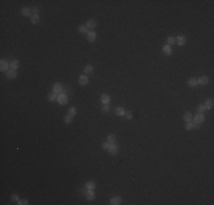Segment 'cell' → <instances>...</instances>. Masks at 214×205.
Here are the masks:
<instances>
[{
	"label": "cell",
	"mask_w": 214,
	"mask_h": 205,
	"mask_svg": "<svg viewBox=\"0 0 214 205\" xmlns=\"http://www.w3.org/2000/svg\"><path fill=\"white\" fill-rule=\"evenodd\" d=\"M40 22V16L38 14H32L31 15V23L32 24H38Z\"/></svg>",
	"instance_id": "15"
},
{
	"label": "cell",
	"mask_w": 214,
	"mask_h": 205,
	"mask_svg": "<svg viewBox=\"0 0 214 205\" xmlns=\"http://www.w3.org/2000/svg\"><path fill=\"white\" fill-rule=\"evenodd\" d=\"M125 114H127V117H128V118H131V117H132L131 113H127V112H125Z\"/></svg>",
	"instance_id": "38"
},
{
	"label": "cell",
	"mask_w": 214,
	"mask_h": 205,
	"mask_svg": "<svg viewBox=\"0 0 214 205\" xmlns=\"http://www.w3.org/2000/svg\"><path fill=\"white\" fill-rule=\"evenodd\" d=\"M64 121H65V123L66 124H71L72 122H73V118H72V116L71 115H66L64 117Z\"/></svg>",
	"instance_id": "27"
},
{
	"label": "cell",
	"mask_w": 214,
	"mask_h": 205,
	"mask_svg": "<svg viewBox=\"0 0 214 205\" xmlns=\"http://www.w3.org/2000/svg\"><path fill=\"white\" fill-rule=\"evenodd\" d=\"M87 35H88V41L89 42H93L97 38V34H96V32L95 31H89L87 33Z\"/></svg>",
	"instance_id": "10"
},
{
	"label": "cell",
	"mask_w": 214,
	"mask_h": 205,
	"mask_svg": "<svg viewBox=\"0 0 214 205\" xmlns=\"http://www.w3.org/2000/svg\"><path fill=\"white\" fill-rule=\"evenodd\" d=\"M53 90H54V92H55V93H62V91H63L64 89H63L62 83H59V82H57V83L54 84Z\"/></svg>",
	"instance_id": "8"
},
{
	"label": "cell",
	"mask_w": 214,
	"mask_h": 205,
	"mask_svg": "<svg viewBox=\"0 0 214 205\" xmlns=\"http://www.w3.org/2000/svg\"><path fill=\"white\" fill-rule=\"evenodd\" d=\"M20 67V62L17 60V59H14V60H11L10 62V68L11 70H16Z\"/></svg>",
	"instance_id": "16"
},
{
	"label": "cell",
	"mask_w": 214,
	"mask_h": 205,
	"mask_svg": "<svg viewBox=\"0 0 214 205\" xmlns=\"http://www.w3.org/2000/svg\"><path fill=\"white\" fill-rule=\"evenodd\" d=\"M108 153L109 154H112V155H114V154H117L118 153V146L116 145V144H109V147H108Z\"/></svg>",
	"instance_id": "5"
},
{
	"label": "cell",
	"mask_w": 214,
	"mask_h": 205,
	"mask_svg": "<svg viewBox=\"0 0 214 205\" xmlns=\"http://www.w3.org/2000/svg\"><path fill=\"white\" fill-rule=\"evenodd\" d=\"M8 67H10V63H8L6 59H1L0 60V71L1 72H7Z\"/></svg>",
	"instance_id": "1"
},
{
	"label": "cell",
	"mask_w": 214,
	"mask_h": 205,
	"mask_svg": "<svg viewBox=\"0 0 214 205\" xmlns=\"http://www.w3.org/2000/svg\"><path fill=\"white\" fill-rule=\"evenodd\" d=\"M85 188L87 189H95L96 188V183L93 182V181H88V182L85 183Z\"/></svg>",
	"instance_id": "24"
},
{
	"label": "cell",
	"mask_w": 214,
	"mask_h": 205,
	"mask_svg": "<svg viewBox=\"0 0 214 205\" xmlns=\"http://www.w3.org/2000/svg\"><path fill=\"white\" fill-rule=\"evenodd\" d=\"M11 201H13V202H18V201H20V198H18V195H17V194L11 195Z\"/></svg>",
	"instance_id": "34"
},
{
	"label": "cell",
	"mask_w": 214,
	"mask_h": 205,
	"mask_svg": "<svg viewBox=\"0 0 214 205\" xmlns=\"http://www.w3.org/2000/svg\"><path fill=\"white\" fill-rule=\"evenodd\" d=\"M183 120L186 122H190L192 120V115L190 112H186L185 113V115H183Z\"/></svg>",
	"instance_id": "21"
},
{
	"label": "cell",
	"mask_w": 214,
	"mask_h": 205,
	"mask_svg": "<svg viewBox=\"0 0 214 205\" xmlns=\"http://www.w3.org/2000/svg\"><path fill=\"white\" fill-rule=\"evenodd\" d=\"M103 111H104L105 113L109 112V105L108 104H103Z\"/></svg>",
	"instance_id": "32"
},
{
	"label": "cell",
	"mask_w": 214,
	"mask_h": 205,
	"mask_svg": "<svg viewBox=\"0 0 214 205\" xmlns=\"http://www.w3.org/2000/svg\"><path fill=\"white\" fill-rule=\"evenodd\" d=\"M108 147H109V143H108V141H105V143H103V149L107 150V149H108Z\"/></svg>",
	"instance_id": "36"
},
{
	"label": "cell",
	"mask_w": 214,
	"mask_h": 205,
	"mask_svg": "<svg viewBox=\"0 0 214 205\" xmlns=\"http://www.w3.org/2000/svg\"><path fill=\"white\" fill-rule=\"evenodd\" d=\"M93 71V67H92V65H87L84 67V73H91Z\"/></svg>",
	"instance_id": "29"
},
{
	"label": "cell",
	"mask_w": 214,
	"mask_h": 205,
	"mask_svg": "<svg viewBox=\"0 0 214 205\" xmlns=\"http://www.w3.org/2000/svg\"><path fill=\"white\" fill-rule=\"evenodd\" d=\"M76 114V110L74 108V107H70L68 108V115H71V116H74Z\"/></svg>",
	"instance_id": "30"
},
{
	"label": "cell",
	"mask_w": 214,
	"mask_h": 205,
	"mask_svg": "<svg viewBox=\"0 0 214 205\" xmlns=\"http://www.w3.org/2000/svg\"><path fill=\"white\" fill-rule=\"evenodd\" d=\"M175 43V38L173 37H169L167 38V45L169 46H173Z\"/></svg>",
	"instance_id": "28"
},
{
	"label": "cell",
	"mask_w": 214,
	"mask_h": 205,
	"mask_svg": "<svg viewBox=\"0 0 214 205\" xmlns=\"http://www.w3.org/2000/svg\"><path fill=\"white\" fill-rule=\"evenodd\" d=\"M100 100H102L103 104H109L110 101V98L108 95H102V97H100Z\"/></svg>",
	"instance_id": "19"
},
{
	"label": "cell",
	"mask_w": 214,
	"mask_h": 205,
	"mask_svg": "<svg viewBox=\"0 0 214 205\" xmlns=\"http://www.w3.org/2000/svg\"><path fill=\"white\" fill-rule=\"evenodd\" d=\"M188 84H189V87H191V88H195L196 87V86H197L198 84V82H197V79H194V78H192V79H190L188 81Z\"/></svg>",
	"instance_id": "23"
},
{
	"label": "cell",
	"mask_w": 214,
	"mask_h": 205,
	"mask_svg": "<svg viewBox=\"0 0 214 205\" xmlns=\"http://www.w3.org/2000/svg\"><path fill=\"white\" fill-rule=\"evenodd\" d=\"M204 120H205V116H204L203 113H197V115L194 117V123L200 124L204 122Z\"/></svg>",
	"instance_id": "3"
},
{
	"label": "cell",
	"mask_w": 214,
	"mask_h": 205,
	"mask_svg": "<svg viewBox=\"0 0 214 205\" xmlns=\"http://www.w3.org/2000/svg\"><path fill=\"white\" fill-rule=\"evenodd\" d=\"M115 113H116V115H118V116H123V115H125V110H124L123 107H116Z\"/></svg>",
	"instance_id": "18"
},
{
	"label": "cell",
	"mask_w": 214,
	"mask_h": 205,
	"mask_svg": "<svg viewBox=\"0 0 214 205\" xmlns=\"http://www.w3.org/2000/svg\"><path fill=\"white\" fill-rule=\"evenodd\" d=\"M21 13H22L23 16H31V13L32 10L30 8H26V7H24V8H22V10H21Z\"/></svg>",
	"instance_id": "17"
},
{
	"label": "cell",
	"mask_w": 214,
	"mask_h": 205,
	"mask_svg": "<svg viewBox=\"0 0 214 205\" xmlns=\"http://www.w3.org/2000/svg\"><path fill=\"white\" fill-rule=\"evenodd\" d=\"M212 107H213V100H212V99H207V100L205 101L204 108H205V110H211Z\"/></svg>",
	"instance_id": "20"
},
{
	"label": "cell",
	"mask_w": 214,
	"mask_h": 205,
	"mask_svg": "<svg viewBox=\"0 0 214 205\" xmlns=\"http://www.w3.org/2000/svg\"><path fill=\"white\" fill-rule=\"evenodd\" d=\"M89 82V79H88L87 75H80L79 78V83L81 84V86H85V84Z\"/></svg>",
	"instance_id": "14"
},
{
	"label": "cell",
	"mask_w": 214,
	"mask_h": 205,
	"mask_svg": "<svg viewBox=\"0 0 214 205\" xmlns=\"http://www.w3.org/2000/svg\"><path fill=\"white\" fill-rule=\"evenodd\" d=\"M197 82L200 86H206V84L209 83V78L207 76H200L199 79L197 80Z\"/></svg>",
	"instance_id": "13"
},
{
	"label": "cell",
	"mask_w": 214,
	"mask_h": 205,
	"mask_svg": "<svg viewBox=\"0 0 214 205\" xmlns=\"http://www.w3.org/2000/svg\"><path fill=\"white\" fill-rule=\"evenodd\" d=\"M6 76H7V79H16V76H17V71L16 70H8L7 72H6Z\"/></svg>",
	"instance_id": "6"
},
{
	"label": "cell",
	"mask_w": 214,
	"mask_h": 205,
	"mask_svg": "<svg viewBox=\"0 0 214 205\" xmlns=\"http://www.w3.org/2000/svg\"><path fill=\"white\" fill-rule=\"evenodd\" d=\"M38 11H39V9H38L37 7H34V8L32 9V13H33V14H38Z\"/></svg>",
	"instance_id": "37"
},
{
	"label": "cell",
	"mask_w": 214,
	"mask_h": 205,
	"mask_svg": "<svg viewBox=\"0 0 214 205\" xmlns=\"http://www.w3.org/2000/svg\"><path fill=\"white\" fill-rule=\"evenodd\" d=\"M195 124L196 123H194V122H187V124H186V129L187 130H192V129H195Z\"/></svg>",
	"instance_id": "26"
},
{
	"label": "cell",
	"mask_w": 214,
	"mask_h": 205,
	"mask_svg": "<svg viewBox=\"0 0 214 205\" xmlns=\"http://www.w3.org/2000/svg\"><path fill=\"white\" fill-rule=\"evenodd\" d=\"M48 99H49L50 101H54L55 99H57V95H56L55 92H54V93H53V92L49 93V95H48Z\"/></svg>",
	"instance_id": "31"
},
{
	"label": "cell",
	"mask_w": 214,
	"mask_h": 205,
	"mask_svg": "<svg viewBox=\"0 0 214 205\" xmlns=\"http://www.w3.org/2000/svg\"><path fill=\"white\" fill-rule=\"evenodd\" d=\"M205 108H204V105H198L197 107V113H204Z\"/></svg>",
	"instance_id": "33"
},
{
	"label": "cell",
	"mask_w": 214,
	"mask_h": 205,
	"mask_svg": "<svg viewBox=\"0 0 214 205\" xmlns=\"http://www.w3.org/2000/svg\"><path fill=\"white\" fill-rule=\"evenodd\" d=\"M121 202H122L121 197H120V196H114V197H112V198H110L109 204L110 205H118V204H121Z\"/></svg>",
	"instance_id": "9"
},
{
	"label": "cell",
	"mask_w": 214,
	"mask_h": 205,
	"mask_svg": "<svg viewBox=\"0 0 214 205\" xmlns=\"http://www.w3.org/2000/svg\"><path fill=\"white\" fill-rule=\"evenodd\" d=\"M162 51H163V54L165 55V56H169V55H171V54H172V48H171V46L165 45L163 48H162Z\"/></svg>",
	"instance_id": "11"
},
{
	"label": "cell",
	"mask_w": 214,
	"mask_h": 205,
	"mask_svg": "<svg viewBox=\"0 0 214 205\" xmlns=\"http://www.w3.org/2000/svg\"><path fill=\"white\" fill-rule=\"evenodd\" d=\"M87 28H88V30H92V29H95L97 26V22L95 20H89L87 22Z\"/></svg>",
	"instance_id": "12"
},
{
	"label": "cell",
	"mask_w": 214,
	"mask_h": 205,
	"mask_svg": "<svg viewBox=\"0 0 214 205\" xmlns=\"http://www.w3.org/2000/svg\"><path fill=\"white\" fill-rule=\"evenodd\" d=\"M175 42H177L179 46H185L187 42V39L185 35H179V37L175 38Z\"/></svg>",
	"instance_id": "7"
},
{
	"label": "cell",
	"mask_w": 214,
	"mask_h": 205,
	"mask_svg": "<svg viewBox=\"0 0 214 205\" xmlns=\"http://www.w3.org/2000/svg\"><path fill=\"white\" fill-rule=\"evenodd\" d=\"M84 196H85V198H87L88 201H93L95 198H96V194H95L93 189H88V190L85 191Z\"/></svg>",
	"instance_id": "2"
},
{
	"label": "cell",
	"mask_w": 214,
	"mask_h": 205,
	"mask_svg": "<svg viewBox=\"0 0 214 205\" xmlns=\"http://www.w3.org/2000/svg\"><path fill=\"white\" fill-rule=\"evenodd\" d=\"M57 101H58L60 105H66L67 104V97L65 93H59L57 96Z\"/></svg>",
	"instance_id": "4"
},
{
	"label": "cell",
	"mask_w": 214,
	"mask_h": 205,
	"mask_svg": "<svg viewBox=\"0 0 214 205\" xmlns=\"http://www.w3.org/2000/svg\"><path fill=\"white\" fill-rule=\"evenodd\" d=\"M107 141L109 144H115V141H116V136L115 135H108V137H107Z\"/></svg>",
	"instance_id": "22"
},
{
	"label": "cell",
	"mask_w": 214,
	"mask_h": 205,
	"mask_svg": "<svg viewBox=\"0 0 214 205\" xmlns=\"http://www.w3.org/2000/svg\"><path fill=\"white\" fill-rule=\"evenodd\" d=\"M79 31H80V33H82V34H85V33H88V28H87V25H80L79 26Z\"/></svg>",
	"instance_id": "25"
},
{
	"label": "cell",
	"mask_w": 214,
	"mask_h": 205,
	"mask_svg": "<svg viewBox=\"0 0 214 205\" xmlns=\"http://www.w3.org/2000/svg\"><path fill=\"white\" fill-rule=\"evenodd\" d=\"M17 204H18V205H27L28 202L26 200H20L18 202H17Z\"/></svg>",
	"instance_id": "35"
}]
</instances>
